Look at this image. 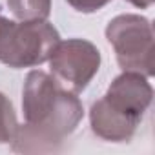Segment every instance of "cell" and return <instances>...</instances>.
I'll return each mask as SVG.
<instances>
[{
    "instance_id": "1",
    "label": "cell",
    "mask_w": 155,
    "mask_h": 155,
    "mask_svg": "<svg viewBox=\"0 0 155 155\" xmlns=\"http://www.w3.org/2000/svg\"><path fill=\"white\" fill-rule=\"evenodd\" d=\"M26 122L17 128L13 150L22 153H44L60 148L84 117L77 93L62 88L55 77L35 69L26 77L22 90Z\"/></svg>"
},
{
    "instance_id": "2",
    "label": "cell",
    "mask_w": 155,
    "mask_h": 155,
    "mask_svg": "<svg viewBox=\"0 0 155 155\" xmlns=\"http://www.w3.org/2000/svg\"><path fill=\"white\" fill-rule=\"evenodd\" d=\"M153 99L148 77L122 71L110 84L106 95L91 106L90 124L97 137L110 142H128Z\"/></svg>"
},
{
    "instance_id": "3",
    "label": "cell",
    "mask_w": 155,
    "mask_h": 155,
    "mask_svg": "<svg viewBox=\"0 0 155 155\" xmlns=\"http://www.w3.org/2000/svg\"><path fill=\"white\" fill-rule=\"evenodd\" d=\"M60 35L48 20L13 22L0 15V62L20 69L46 62Z\"/></svg>"
},
{
    "instance_id": "4",
    "label": "cell",
    "mask_w": 155,
    "mask_h": 155,
    "mask_svg": "<svg viewBox=\"0 0 155 155\" xmlns=\"http://www.w3.org/2000/svg\"><path fill=\"white\" fill-rule=\"evenodd\" d=\"M106 38L122 71H137L144 77L155 73L153 28L148 18L133 13L119 15L106 26Z\"/></svg>"
},
{
    "instance_id": "5",
    "label": "cell",
    "mask_w": 155,
    "mask_h": 155,
    "mask_svg": "<svg viewBox=\"0 0 155 155\" xmlns=\"http://www.w3.org/2000/svg\"><path fill=\"white\" fill-rule=\"evenodd\" d=\"M48 60L57 82L71 93H81L101 68V51L90 40L68 38L58 40Z\"/></svg>"
},
{
    "instance_id": "6",
    "label": "cell",
    "mask_w": 155,
    "mask_h": 155,
    "mask_svg": "<svg viewBox=\"0 0 155 155\" xmlns=\"http://www.w3.org/2000/svg\"><path fill=\"white\" fill-rule=\"evenodd\" d=\"M18 20H46L51 13V0H8Z\"/></svg>"
},
{
    "instance_id": "7",
    "label": "cell",
    "mask_w": 155,
    "mask_h": 155,
    "mask_svg": "<svg viewBox=\"0 0 155 155\" xmlns=\"http://www.w3.org/2000/svg\"><path fill=\"white\" fill-rule=\"evenodd\" d=\"M18 122H17V115L13 110L11 101L0 93V144H8L15 139Z\"/></svg>"
},
{
    "instance_id": "8",
    "label": "cell",
    "mask_w": 155,
    "mask_h": 155,
    "mask_svg": "<svg viewBox=\"0 0 155 155\" xmlns=\"http://www.w3.org/2000/svg\"><path fill=\"white\" fill-rule=\"evenodd\" d=\"M66 2L79 13H95L108 6L111 0H66Z\"/></svg>"
},
{
    "instance_id": "9",
    "label": "cell",
    "mask_w": 155,
    "mask_h": 155,
    "mask_svg": "<svg viewBox=\"0 0 155 155\" xmlns=\"http://www.w3.org/2000/svg\"><path fill=\"white\" fill-rule=\"evenodd\" d=\"M126 2H130L131 6H135L139 9H148L153 4V0H126Z\"/></svg>"
}]
</instances>
